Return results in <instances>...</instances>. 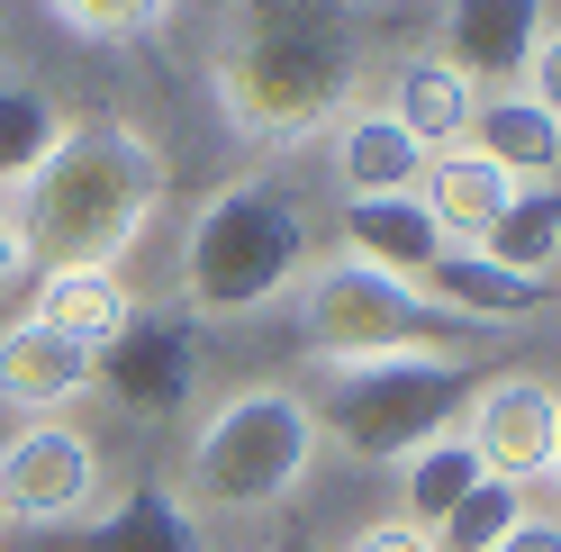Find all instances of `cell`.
<instances>
[{"instance_id":"1","label":"cell","mask_w":561,"mask_h":552,"mask_svg":"<svg viewBox=\"0 0 561 552\" xmlns=\"http://www.w3.org/2000/svg\"><path fill=\"white\" fill-rule=\"evenodd\" d=\"M363 73L354 0H236L208 46V82L236 136L254 146H308L344 118Z\"/></svg>"},{"instance_id":"2","label":"cell","mask_w":561,"mask_h":552,"mask_svg":"<svg viewBox=\"0 0 561 552\" xmlns=\"http://www.w3.org/2000/svg\"><path fill=\"white\" fill-rule=\"evenodd\" d=\"M154 199H163V154L146 146V127L91 118V127H64V146L27 182L19 235L37 263H118L146 235Z\"/></svg>"},{"instance_id":"3","label":"cell","mask_w":561,"mask_h":552,"mask_svg":"<svg viewBox=\"0 0 561 552\" xmlns=\"http://www.w3.org/2000/svg\"><path fill=\"white\" fill-rule=\"evenodd\" d=\"M308 263H318V218H308V199L290 182L244 172V182L208 191V209L191 218L182 290L208 318H254V308L290 299L308 281Z\"/></svg>"},{"instance_id":"4","label":"cell","mask_w":561,"mask_h":552,"mask_svg":"<svg viewBox=\"0 0 561 552\" xmlns=\"http://www.w3.org/2000/svg\"><path fill=\"white\" fill-rule=\"evenodd\" d=\"M299 335L318 354V371H363V363H408V354H471L480 344V326L444 318L426 290H408V281H390V272H371L354 254L308 263Z\"/></svg>"},{"instance_id":"5","label":"cell","mask_w":561,"mask_h":552,"mask_svg":"<svg viewBox=\"0 0 561 552\" xmlns=\"http://www.w3.org/2000/svg\"><path fill=\"white\" fill-rule=\"evenodd\" d=\"M318 444H327V435H318V407H308L299 390H280V381L236 390V399L208 407V426L191 435V480H182V498H191V507H227V516L280 507V498L308 480Z\"/></svg>"},{"instance_id":"6","label":"cell","mask_w":561,"mask_h":552,"mask_svg":"<svg viewBox=\"0 0 561 552\" xmlns=\"http://www.w3.org/2000/svg\"><path fill=\"white\" fill-rule=\"evenodd\" d=\"M480 390L471 354H408V363H363V371H327L318 399V435H335L354 462H408L435 435L462 426V407Z\"/></svg>"},{"instance_id":"7","label":"cell","mask_w":561,"mask_h":552,"mask_svg":"<svg viewBox=\"0 0 561 552\" xmlns=\"http://www.w3.org/2000/svg\"><path fill=\"white\" fill-rule=\"evenodd\" d=\"M91 390H110L127 417L172 426L199 390V326L191 308H136V318L91 354Z\"/></svg>"},{"instance_id":"8","label":"cell","mask_w":561,"mask_h":552,"mask_svg":"<svg viewBox=\"0 0 561 552\" xmlns=\"http://www.w3.org/2000/svg\"><path fill=\"white\" fill-rule=\"evenodd\" d=\"M91 498H100V453H91L82 426L37 417V426H19L0 444V516L10 526H37V534L82 526Z\"/></svg>"},{"instance_id":"9","label":"cell","mask_w":561,"mask_h":552,"mask_svg":"<svg viewBox=\"0 0 561 552\" xmlns=\"http://www.w3.org/2000/svg\"><path fill=\"white\" fill-rule=\"evenodd\" d=\"M462 435L489 480H552V435H561V390L535 381V371H499V381H480L471 407H462Z\"/></svg>"},{"instance_id":"10","label":"cell","mask_w":561,"mask_h":552,"mask_svg":"<svg viewBox=\"0 0 561 552\" xmlns=\"http://www.w3.org/2000/svg\"><path fill=\"white\" fill-rule=\"evenodd\" d=\"M543 27H552L543 0H444L435 55H444L462 82H525V64H535Z\"/></svg>"},{"instance_id":"11","label":"cell","mask_w":561,"mask_h":552,"mask_svg":"<svg viewBox=\"0 0 561 552\" xmlns=\"http://www.w3.org/2000/svg\"><path fill=\"white\" fill-rule=\"evenodd\" d=\"M73 399H91V344L55 335L37 318L0 326V407H19L37 426V417H64Z\"/></svg>"},{"instance_id":"12","label":"cell","mask_w":561,"mask_h":552,"mask_svg":"<svg viewBox=\"0 0 561 552\" xmlns=\"http://www.w3.org/2000/svg\"><path fill=\"white\" fill-rule=\"evenodd\" d=\"M416 290H426L435 308H444V318H462V326H525V318H535V308L552 299L543 281H525V272H507V263H489L480 245H444L435 263H426V281H416Z\"/></svg>"},{"instance_id":"13","label":"cell","mask_w":561,"mask_h":552,"mask_svg":"<svg viewBox=\"0 0 561 552\" xmlns=\"http://www.w3.org/2000/svg\"><path fill=\"white\" fill-rule=\"evenodd\" d=\"M335 191L344 199H416V182H426V146L390 118V110H354V118H335Z\"/></svg>"},{"instance_id":"14","label":"cell","mask_w":561,"mask_h":552,"mask_svg":"<svg viewBox=\"0 0 561 552\" xmlns=\"http://www.w3.org/2000/svg\"><path fill=\"white\" fill-rule=\"evenodd\" d=\"M64 543H73V552H208L199 507L182 490H163V480H136L118 507H100L91 526H73Z\"/></svg>"},{"instance_id":"15","label":"cell","mask_w":561,"mask_h":552,"mask_svg":"<svg viewBox=\"0 0 561 552\" xmlns=\"http://www.w3.org/2000/svg\"><path fill=\"white\" fill-rule=\"evenodd\" d=\"M27 318L100 354V344H110V335L136 318V290H127V272H118V263H46L37 299H27Z\"/></svg>"},{"instance_id":"16","label":"cell","mask_w":561,"mask_h":552,"mask_svg":"<svg viewBox=\"0 0 561 552\" xmlns=\"http://www.w3.org/2000/svg\"><path fill=\"white\" fill-rule=\"evenodd\" d=\"M335 235L354 263L390 272V281H426V263L444 254V227L426 218V199H344Z\"/></svg>"},{"instance_id":"17","label":"cell","mask_w":561,"mask_h":552,"mask_svg":"<svg viewBox=\"0 0 561 552\" xmlns=\"http://www.w3.org/2000/svg\"><path fill=\"white\" fill-rule=\"evenodd\" d=\"M525 182H507L489 154H471V146H453V154H435L426 163V182H416V199H426V218L444 227V245H480L489 227L507 218V199H516Z\"/></svg>"},{"instance_id":"18","label":"cell","mask_w":561,"mask_h":552,"mask_svg":"<svg viewBox=\"0 0 561 552\" xmlns=\"http://www.w3.org/2000/svg\"><path fill=\"white\" fill-rule=\"evenodd\" d=\"M390 118L416 136L426 154H453L471 136V82L444 55H399L390 64Z\"/></svg>"},{"instance_id":"19","label":"cell","mask_w":561,"mask_h":552,"mask_svg":"<svg viewBox=\"0 0 561 552\" xmlns=\"http://www.w3.org/2000/svg\"><path fill=\"white\" fill-rule=\"evenodd\" d=\"M471 154H489L507 182H552L561 172V127L535 110L525 91H499V100H471Z\"/></svg>"},{"instance_id":"20","label":"cell","mask_w":561,"mask_h":552,"mask_svg":"<svg viewBox=\"0 0 561 552\" xmlns=\"http://www.w3.org/2000/svg\"><path fill=\"white\" fill-rule=\"evenodd\" d=\"M480 480H489V471H480V453H471V435H462V426L435 435L426 453H408V462H399V507H408V526H426V534H435L444 516L480 490Z\"/></svg>"},{"instance_id":"21","label":"cell","mask_w":561,"mask_h":552,"mask_svg":"<svg viewBox=\"0 0 561 552\" xmlns=\"http://www.w3.org/2000/svg\"><path fill=\"white\" fill-rule=\"evenodd\" d=\"M480 254L507 263V272H525V281H552V263H561V191L552 182H525L507 199V218L480 235Z\"/></svg>"},{"instance_id":"22","label":"cell","mask_w":561,"mask_h":552,"mask_svg":"<svg viewBox=\"0 0 561 552\" xmlns=\"http://www.w3.org/2000/svg\"><path fill=\"white\" fill-rule=\"evenodd\" d=\"M64 146V110L37 82H0V191H27Z\"/></svg>"},{"instance_id":"23","label":"cell","mask_w":561,"mask_h":552,"mask_svg":"<svg viewBox=\"0 0 561 552\" xmlns=\"http://www.w3.org/2000/svg\"><path fill=\"white\" fill-rule=\"evenodd\" d=\"M525 516H535V507H525V490H507V480H480V490L435 526V552H499V543L525 526Z\"/></svg>"},{"instance_id":"24","label":"cell","mask_w":561,"mask_h":552,"mask_svg":"<svg viewBox=\"0 0 561 552\" xmlns=\"http://www.w3.org/2000/svg\"><path fill=\"white\" fill-rule=\"evenodd\" d=\"M46 10L73 27V37H91V46H118V37H146V27L172 10V0H46Z\"/></svg>"},{"instance_id":"25","label":"cell","mask_w":561,"mask_h":552,"mask_svg":"<svg viewBox=\"0 0 561 552\" xmlns=\"http://www.w3.org/2000/svg\"><path fill=\"white\" fill-rule=\"evenodd\" d=\"M525 100L561 127V27H543V46H535V64H525Z\"/></svg>"},{"instance_id":"26","label":"cell","mask_w":561,"mask_h":552,"mask_svg":"<svg viewBox=\"0 0 561 552\" xmlns=\"http://www.w3.org/2000/svg\"><path fill=\"white\" fill-rule=\"evenodd\" d=\"M344 552H435V534H426V526H408V516H390V526H363Z\"/></svg>"},{"instance_id":"27","label":"cell","mask_w":561,"mask_h":552,"mask_svg":"<svg viewBox=\"0 0 561 552\" xmlns=\"http://www.w3.org/2000/svg\"><path fill=\"white\" fill-rule=\"evenodd\" d=\"M27 272H37V254H27V235H19V218H0V290H19Z\"/></svg>"},{"instance_id":"28","label":"cell","mask_w":561,"mask_h":552,"mask_svg":"<svg viewBox=\"0 0 561 552\" xmlns=\"http://www.w3.org/2000/svg\"><path fill=\"white\" fill-rule=\"evenodd\" d=\"M499 552H561V516H525V526H516Z\"/></svg>"},{"instance_id":"29","label":"cell","mask_w":561,"mask_h":552,"mask_svg":"<svg viewBox=\"0 0 561 552\" xmlns=\"http://www.w3.org/2000/svg\"><path fill=\"white\" fill-rule=\"evenodd\" d=\"M552 490H561V435H552Z\"/></svg>"}]
</instances>
